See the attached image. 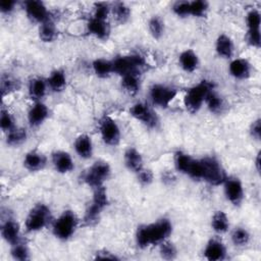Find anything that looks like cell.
Masks as SVG:
<instances>
[{
  "label": "cell",
  "instance_id": "obj_10",
  "mask_svg": "<svg viewBox=\"0 0 261 261\" xmlns=\"http://www.w3.org/2000/svg\"><path fill=\"white\" fill-rule=\"evenodd\" d=\"M129 113L134 118H136L137 120L141 121L142 123L150 127L156 126L158 122L157 116L153 112V110L147 104L142 102H138L134 104L129 109Z\"/></svg>",
  "mask_w": 261,
  "mask_h": 261
},
{
  "label": "cell",
  "instance_id": "obj_44",
  "mask_svg": "<svg viewBox=\"0 0 261 261\" xmlns=\"http://www.w3.org/2000/svg\"><path fill=\"white\" fill-rule=\"evenodd\" d=\"M14 88V82L8 76H2L1 79V92L4 96L5 93H9Z\"/></svg>",
  "mask_w": 261,
  "mask_h": 261
},
{
  "label": "cell",
  "instance_id": "obj_17",
  "mask_svg": "<svg viewBox=\"0 0 261 261\" xmlns=\"http://www.w3.org/2000/svg\"><path fill=\"white\" fill-rule=\"evenodd\" d=\"M52 162L55 169L60 173H67L73 169V161L69 153L65 151H57L53 153Z\"/></svg>",
  "mask_w": 261,
  "mask_h": 261
},
{
  "label": "cell",
  "instance_id": "obj_31",
  "mask_svg": "<svg viewBox=\"0 0 261 261\" xmlns=\"http://www.w3.org/2000/svg\"><path fill=\"white\" fill-rule=\"evenodd\" d=\"M192 161H193V158L190 155H188L187 153H184L181 151H177L175 153L174 165L178 171L187 174L190 169Z\"/></svg>",
  "mask_w": 261,
  "mask_h": 261
},
{
  "label": "cell",
  "instance_id": "obj_37",
  "mask_svg": "<svg viewBox=\"0 0 261 261\" xmlns=\"http://www.w3.org/2000/svg\"><path fill=\"white\" fill-rule=\"evenodd\" d=\"M250 240V233L243 227L236 228L231 233V241L236 246H244L248 244Z\"/></svg>",
  "mask_w": 261,
  "mask_h": 261
},
{
  "label": "cell",
  "instance_id": "obj_22",
  "mask_svg": "<svg viewBox=\"0 0 261 261\" xmlns=\"http://www.w3.org/2000/svg\"><path fill=\"white\" fill-rule=\"evenodd\" d=\"M178 61L180 67L187 72H193L199 65V58L197 54L191 49L182 51L178 57Z\"/></svg>",
  "mask_w": 261,
  "mask_h": 261
},
{
  "label": "cell",
  "instance_id": "obj_40",
  "mask_svg": "<svg viewBox=\"0 0 261 261\" xmlns=\"http://www.w3.org/2000/svg\"><path fill=\"white\" fill-rule=\"evenodd\" d=\"M0 126L4 132H10L12 128H14V122L11 114L5 110H1V115H0Z\"/></svg>",
  "mask_w": 261,
  "mask_h": 261
},
{
  "label": "cell",
  "instance_id": "obj_24",
  "mask_svg": "<svg viewBox=\"0 0 261 261\" xmlns=\"http://www.w3.org/2000/svg\"><path fill=\"white\" fill-rule=\"evenodd\" d=\"M47 82H45L41 77H35L30 82L29 85V94L32 97V99L39 100L43 98L46 94L47 89Z\"/></svg>",
  "mask_w": 261,
  "mask_h": 261
},
{
  "label": "cell",
  "instance_id": "obj_14",
  "mask_svg": "<svg viewBox=\"0 0 261 261\" xmlns=\"http://www.w3.org/2000/svg\"><path fill=\"white\" fill-rule=\"evenodd\" d=\"M48 115L49 110L47 106L42 102H37L29 110L28 120L32 126H38L47 119Z\"/></svg>",
  "mask_w": 261,
  "mask_h": 261
},
{
  "label": "cell",
  "instance_id": "obj_33",
  "mask_svg": "<svg viewBox=\"0 0 261 261\" xmlns=\"http://www.w3.org/2000/svg\"><path fill=\"white\" fill-rule=\"evenodd\" d=\"M148 27L151 35L155 39H159L162 37L164 33V22L159 16L157 15L152 16L148 22Z\"/></svg>",
  "mask_w": 261,
  "mask_h": 261
},
{
  "label": "cell",
  "instance_id": "obj_38",
  "mask_svg": "<svg viewBox=\"0 0 261 261\" xmlns=\"http://www.w3.org/2000/svg\"><path fill=\"white\" fill-rule=\"evenodd\" d=\"M247 27L248 31H260V23H261V17L260 13L256 9H252L247 14Z\"/></svg>",
  "mask_w": 261,
  "mask_h": 261
},
{
  "label": "cell",
  "instance_id": "obj_1",
  "mask_svg": "<svg viewBox=\"0 0 261 261\" xmlns=\"http://www.w3.org/2000/svg\"><path fill=\"white\" fill-rule=\"evenodd\" d=\"M172 231V225L166 218L156 222L141 225L136 233V242L139 248L145 249L152 245H158L166 241Z\"/></svg>",
  "mask_w": 261,
  "mask_h": 261
},
{
  "label": "cell",
  "instance_id": "obj_18",
  "mask_svg": "<svg viewBox=\"0 0 261 261\" xmlns=\"http://www.w3.org/2000/svg\"><path fill=\"white\" fill-rule=\"evenodd\" d=\"M87 28H88V32L91 35H93L96 38L101 39V40L107 39L109 36V33H110V28H109L108 22L106 20L98 19L95 17H92L89 20Z\"/></svg>",
  "mask_w": 261,
  "mask_h": 261
},
{
  "label": "cell",
  "instance_id": "obj_16",
  "mask_svg": "<svg viewBox=\"0 0 261 261\" xmlns=\"http://www.w3.org/2000/svg\"><path fill=\"white\" fill-rule=\"evenodd\" d=\"M228 70L233 77L244 80L249 77L251 74V64L244 58H236L229 63Z\"/></svg>",
  "mask_w": 261,
  "mask_h": 261
},
{
  "label": "cell",
  "instance_id": "obj_20",
  "mask_svg": "<svg viewBox=\"0 0 261 261\" xmlns=\"http://www.w3.org/2000/svg\"><path fill=\"white\" fill-rule=\"evenodd\" d=\"M74 150L81 158H90L93 154V144L91 138L85 134L79 136L74 142Z\"/></svg>",
  "mask_w": 261,
  "mask_h": 261
},
{
  "label": "cell",
  "instance_id": "obj_8",
  "mask_svg": "<svg viewBox=\"0 0 261 261\" xmlns=\"http://www.w3.org/2000/svg\"><path fill=\"white\" fill-rule=\"evenodd\" d=\"M176 90L166 85L156 84L150 89V98L152 102L162 108H166L176 96Z\"/></svg>",
  "mask_w": 261,
  "mask_h": 261
},
{
  "label": "cell",
  "instance_id": "obj_26",
  "mask_svg": "<svg viewBox=\"0 0 261 261\" xmlns=\"http://www.w3.org/2000/svg\"><path fill=\"white\" fill-rule=\"evenodd\" d=\"M56 27L50 18L41 23L39 28V37L43 42H52L56 38Z\"/></svg>",
  "mask_w": 261,
  "mask_h": 261
},
{
  "label": "cell",
  "instance_id": "obj_48",
  "mask_svg": "<svg viewBox=\"0 0 261 261\" xmlns=\"http://www.w3.org/2000/svg\"><path fill=\"white\" fill-rule=\"evenodd\" d=\"M96 259H110V260H114L117 259V257L111 253H109L108 251H99L96 254Z\"/></svg>",
  "mask_w": 261,
  "mask_h": 261
},
{
  "label": "cell",
  "instance_id": "obj_21",
  "mask_svg": "<svg viewBox=\"0 0 261 261\" xmlns=\"http://www.w3.org/2000/svg\"><path fill=\"white\" fill-rule=\"evenodd\" d=\"M124 163L126 167L138 173L143 169V157L135 148H128L124 153Z\"/></svg>",
  "mask_w": 261,
  "mask_h": 261
},
{
  "label": "cell",
  "instance_id": "obj_34",
  "mask_svg": "<svg viewBox=\"0 0 261 261\" xmlns=\"http://www.w3.org/2000/svg\"><path fill=\"white\" fill-rule=\"evenodd\" d=\"M25 138H27V133L23 128L14 127L7 133L6 142L11 146H15L22 143L25 140Z\"/></svg>",
  "mask_w": 261,
  "mask_h": 261
},
{
  "label": "cell",
  "instance_id": "obj_5",
  "mask_svg": "<svg viewBox=\"0 0 261 261\" xmlns=\"http://www.w3.org/2000/svg\"><path fill=\"white\" fill-rule=\"evenodd\" d=\"M76 226V215L72 211L66 210L55 220L53 224V233L57 239L65 241L74 233Z\"/></svg>",
  "mask_w": 261,
  "mask_h": 261
},
{
  "label": "cell",
  "instance_id": "obj_28",
  "mask_svg": "<svg viewBox=\"0 0 261 261\" xmlns=\"http://www.w3.org/2000/svg\"><path fill=\"white\" fill-rule=\"evenodd\" d=\"M211 226L214 231L218 233H223L228 229L229 221L227 215L223 211H216L211 220Z\"/></svg>",
  "mask_w": 261,
  "mask_h": 261
},
{
  "label": "cell",
  "instance_id": "obj_19",
  "mask_svg": "<svg viewBox=\"0 0 261 261\" xmlns=\"http://www.w3.org/2000/svg\"><path fill=\"white\" fill-rule=\"evenodd\" d=\"M23 165L30 171L41 170L46 165V157L36 150L31 151L27 153L23 159Z\"/></svg>",
  "mask_w": 261,
  "mask_h": 261
},
{
  "label": "cell",
  "instance_id": "obj_46",
  "mask_svg": "<svg viewBox=\"0 0 261 261\" xmlns=\"http://www.w3.org/2000/svg\"><path fill=\"white\" fill-rule=\"evenodd\" d=\"M250 133H251V136L256 139V140H259L260 139V136H261V124H260V119H256L255 121H253V123L251 124V127H250Z\"/></svg>",
  "mask_w": 261,
  "mask_h": 261
},
{
  "label": "cell",
  "instance_id": "obj_29",
  "mask_svg": "<svg viewBox=\"0 0 261 261\" xmlns=\"http://www.w3.org/2000/svg\"><path fill=\"white\" fill-rule=\"evenodd\" d=\"M205 103L208 107V109L212 112V113H219L222 111L223 107H224V103H223V99L217 94L215 93L213 90H211L205 99Z\"/></svg>",
  "mask_w": 261,
  "mask_h": 261
},
{
  "label": "cell",
  "instance_id": "obj_47",
  "mask_svg": "<svg viewBox=\"0 0 261 261\" xmlns=\"http://www.w3.org/2000/svg\"><path fill=\"white\" fill-rule=\"evenodd\" d=\"M16 2L15 1H11V0H5V1H1L0 2V10L2 13H10L15 6Z\"/></svg>",
  "mask_w": 261,
  "mask_h": 261
},
{
  "label": "cell",
  "instance_id": "obj_43",
  "mask_svg": "<svg viewBox=\"0 0 261 261\" xmlns=\"http://www.w3.org/2000/svg\"><path fill=\"white\" fill-rule=\"evenodd\" d=\"M247 40H248V43L251 46L259 48L260 44H261L260 31H248V33H247Z\"/></svg>",
  "mask_w": 261,
  "mask_h": 261
},
{
  "label": "cell",
  "instance_id": "obj_25",
  "mask_svg": "<svg viewBox=\"0 0 261 261\" xmlns=\"http://www.w3.org/2000/svg\"><path fill=\"white\" fill-rule=\"evenodd\" d=\"M47 85L54 92L62 91L66 86V77L64 72L60 69H56L52 71L47 81Z\"/></svg>",
  "mask_w": 261,
  "mask_h": 261
},
{
  "label": "cell",
  "instance_id": "obj_49",
  "mask_svg": "<svg viewBox=\"0 0 261 261\" xmlns=\"http://www.w3.org/2000/svg\"><path fill=\"white\" fill-rule=\"evenodd\" d=\"M259 165H260V153H258L257 157H256V168H257V170H259Z\"/></svg>",
  "mask_w": 261,
  "mask_h": 261
},
{
  "label": "cell",
  "instance_id": "obj_4",
  "mask_svg": "<svg viewBox=\"0 0 261 261\" xmlns=\"http://www.w3.org/2000/svg\"><path fill=\"white\" fill-rule=\"evenodd\" d=\"M200 160L202 163V179L213 186H218L225 181V171L215 158L205 157Z\"/></svg>",
  "mask_w": 261,
  "mask_h": 261
},
{
  "label": "cell",
  "instance_id": "obj_36",
  "mask_svg": "<svg viewBox=\"0 0 261 261\" xmlns=\"http://www.w3.org/2000/svg\"><path fill=\"white\" fill-rule=\"evenodd\" d=\"M208 3L203 0H195L190 2V15L202 17L206 14Z\"/></svg>",
  "mask_w": 261,
  "mask_h": 261
},
{
  "label": "cell",
  "instance_id": "obj_45",
  "mask_svg": "<svg viewBox=\"0 0 261 261\" xmlns=\"http://www.w3.org/2000/svg\"><path fill=\"white\" fill-rule=\"evenodd\" d=\"M138 178L143 185H149L153 179V173L151 172V170L143 168L141 171L138 172Z\"/></svg>",
  "mask_w": 261,
  "mask_h": 261
},
{
  "label": "cell",
  "instance_id": "obj_2",
  "mask_svg": "<svg viewBox=\"0 0 261 261\" xmlns=\"http://www.w3.org/2000/svg\"><path fill=\"white\" fill-rule=\"evenodd\" d=\"M213 84L209 81H201L199 84L190 88L185 96L184 103L186 108L192 112H197L205 102L207 94L213 90Z\"/></svg>",
  "mask_w": 261,
  "mask_h": 261
},
{
  "label": "cell",
  "instance_id": "obj_7",
  "mask_svg": "<svg viewBox=\"0 0 261 261\" xmlns=\"http://www.w3.org/2000/svg\"><path fill=\"white\" fill-rule=\"evenodd\" d=\"M111 169L107 162L105 161H96L85 173L84 180L85 182L93 188L96 189L98 187L103 186V182L108 179L110 176Z\"/></svg>",
  "mask_w": 261,
  "mask_h": 261
},
{
  "label": "cell",
  "instance_id": "obj_11",
  "mask_svg": "<svg viewBox=\"0 0 261 261\" xmlns=\"http://www.w3.org/2000/svg\"><path fill=\"white\" fill-rule=\"evenodd\" d=\"M223 184L226 199L233 205H240L244 199V189L241 180L237 177H229Z\"/></svg>",
  "mask_w": 261,
  "mask_h": 261
},
{
  "label": "cell",
  "instance_id": "obj_41",
  "mask_svg": "<svg viewBox=\"0 0 261 261\" xmlns=\"http://www.w3.org/2000/svg\"><path fill=\"white\" fill-rule=\"evenodd\" d=\"M109 12H110V8H109L108 4H106L104 2L96 3L94 6V16L93 17L102 19V20H106Z\"/></svg>",
  "mask_w": 261,
  "mask_h": 261
},
{
  "label": "cell",
  "instance_id": "obj_23",
  "mask_svg": "<svg viewBox=\"0 0 261 261\" xmlns=\"http://www.w3.org/2000/svg\"><path fill=\"white\" fill-rule=\"evenodd\" d=\"M215 50L217 54L223 58H230L233 54V43L231 39L225 35H220L215 44Z\"/></svg>",
  "mask_w": 261,
  "mask_h": 261
},
{
  "label": "cell",
  "instance_id": "obj_12",
  "mask_svg": "<svg viewBox=\"0 0 261 261\" xmlns=\"http://www.w3.org/2000/svg\"><path fill=\"white\" fill-rule=\"evenodd\" d=\"M24 10L27 15L36 22H44L49 19V13L45 4L41 1L30 0L24 2Z\"/></svg>",
  "mask_w": 261,
  "mask_h": 261
},
{
  "label": "cell",
  "instance_id": "obj_13",
  "mask_svg": "<svg viewBox=\"0 0 261 261\" xmlns=\"http://www.w3.org/2000/svg\"><path fill=\"white\" fill-rule=\"evenodd\" d=\"M225 247L219 240H210L204 249V256L209 261H220L225 258Z\"/></svg>",
  "mask_w": 261,
  "mask_h": 261
},
{
  "label": "cell",
  "instance_id": "obj_3",
  "mask_svg": "<svg viewBox=\"0 0 261 261\" xmlns=\"http://www.w3.org/2000/svg\"><path fill=\"white\" fill-rule=\"evenodd\" d=\"M113 72L123 76L125 74H139L146 66L145 59L140 55L118 56L112 61Z\"/></svg>",
  "mask_w": 261,
  "mask_h": 261
},
{
  "label": "cell",
  "instance_id": "obj_9",
  "mask_svg": "<svg viewBox=\"0 0 261 261\" xmlns=\"http://www.w3.org/2000/svg\"><path fill=\"white\" fill-rule=\"evenodd\" d=\"M100 134L103 142L109 146H116L120 141V129L115 120L109 116L101 119Z\"/></svg>",
  "mask_w": 261,
  "mask_h": 261
},
{
  "label": "cell",
  "instance_id": "obj_15",
  "mask_svg": "<svg viewBox=\"0 0 261 261\" xmlns=\"http://www.w3.org/2000/svg\"><path fill=\"white\" fill-rule=\"evenodd\" d=\"M1 234L5 242L10 244L11 246L19 242L20 229L19 225L13 219H7L1 225Z\"/></svg>",
  "mask_w": 261,
  "mask_h": 261
},
{
  "label": "cell",
  "instance_id": "obj_32",
  "mask_svg": "<svg viewBox=\"0 0 261 261\" xmlns=\"http://www.w3.org/2000/svg\"><path fill=\"white\" fill-rule=\"evenodd\" d=\"M112 13H113V17L115 18V20L119 23H124L130 14L129 8L121 2L115 3L113 8H112Z\"/></svg>",
  "mask_w": 261,
  "mask_h": 261
},
{
  "label": "cell",
  "instance_id": "obj_27",
  "mask_svg": "<svg viewBox=\"0 0 261 261\" xmlns=\"http://www.w3.org/2000/svg\"><path fill=\"white\" fill-rule=\"evenodd\" d=\"M93 70L99 77H107L111 72H113L112 61L106 60L104 58L95 59L92 63Z\"/></svg>",
  "mask_w": 261,
  "mask_h": 261
},
{
  "label": "cell",
  "instance_id": "obj_35",
  "mask_svg": "<svg viewBox=\"0 0 261 261\" xmlns=\"http://www.w3.org/2000/svg\"><path fill=\"white\" fill-rule=\"evenodd\" d=\"M11 256L15 260L24 261V260H28L30 258V252H29L28 247L24 244H21V243L18 242L16 244L12 245Z\"/></svg>",
  "mask_w": 261,
  "mask_h": 261
},
{
  "label": "cell",
  "instance_id": "obj_39",
  "mask_svg": "<svg viewBox=\"0 0 261 261\" xmlns=\"http://www.w3.org/2000/svg\"><path fill=\"white\" fill-rule=\"evenodd\" d=\"M160 255L162 258L171 260L176 257V249L174 245L170 242L164 241L160 244Z\"/></svg>",
  "mask_w": 261,
  "mask_h": 261
},
{
  "label": "cell",
  "instance_id": "obj_6",
  "mask_svg": "<svg viewBox=\"0 0 261 261\" xmlns=\"http://www.w3.org/2000/svg\"><path fill=\"white\" fill-rule=\"evenodd\" d=\"M50 219V209L44 204L36 205L25 218V229L29 232H35L43 229Z\"/></svg>",
  "mask_w": 261,
  "mask_h": 261
},
{
  "label": "cell",
  "instance_id": "obj_30",
  "mask_svg": "<svg viewBox=\"0 0 261 261\" xmlns=\"http://www.w3.org/2000/svg\"><path fill=\"white\" fill-rule=\"evenodd\" d=\"M121 86L129 94H136L140 91L139 74H125L121 76Z\"/></svg>",
  "mask_w": 261,
  "mask_h": 261
},
{
  "label": "cell",
  "instance_id": "obj_42",
  "mask_svg": "<svg viewBox=\"0 0 261 261\" xmlns=\"http://www.w3.org/2000/svg\"><path fill=\"white\" fill-rule=\"evenodd\" d=\"M173 12L181 17L190 15V2L189 1H178L172 6Z\"/></svg>",
  "mask_w": 261,
  "mask_h": 261
}]
</instances>
